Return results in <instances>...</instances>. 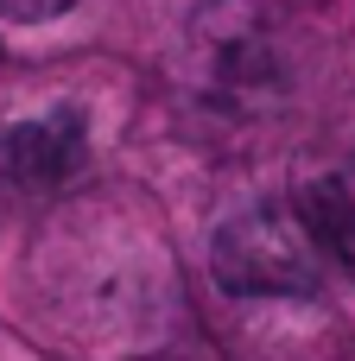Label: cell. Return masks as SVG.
<instances>
[{
  "mask_svg": "<svg viewBox=\"0 0 355 361\" xmlns=\"http://www.w3.org/2000/svg\"><path fill=\"white\" fill-rule=\"evenodd\" d=\"M210 273L235 298H305L324 279V254L311 247L292 203H260L216 228Z\"/></svg>",
  "mask_w": 355,
  "mask_h": 361,
  "instance_id": "6da1fadb",
  "label": "cell"
},
{
  "mask_svg": "<svg viewBox=\"0 0 355 361\" xmlns=\"http://www.w3.org/2000/svg\"><path fill=\"white\" fill-rule=\"evenodd\" d=\"M89 159V133L76 108H44L32 121L0 127V190L6 197H38L76 178Z\"/></svg>",
  "mask_w": 355,
  "mask_h": 361,
  "instance_id": "7a4b0ae2",
  "label": "cell"
},
{
  "mask_svg": "<svg viewBox=\"0 0 355 361\" xmlns=\"http://www.w3.org/2000/svg\"><path fill=\"white\" fill-rule=\"evenodd\" d=\"M197 76H203V89H216V95L229 89L241 102H254L260 89H273L279 63H273V38H267V25H260L254 6L235 0V25H216L203 13V25H197Z\"/></svg>",
  "mask_w": 355,
  "mask_h": 361,
  "instance_id": "3957f363",
  "label": "cell"
},
{
  "mask_svg": "<svg viewBox=\"0 0 355 361\" xmlns=\"http://www.w3.org/2000/svg\"><path fill=\"white\" fill-rule=\"evenodd\" d=\"M292 209H299L311 247H318L324 260H337L355 279V184L349 178H311Z\"/></svg>",
  "mask_w": 355,
  "mask_h": 361,
  "instance_id": "277c9868",
  "label": "cell"
},
{
  "mask_svg": "<svg viewBox=\"0 0 355 361\" xmlns=\"http://www.w3.org/2000/svg\"><path fill=\"white\" fill-rule=\"evenodd\" d=\"M76 0H0V19H19V25H38V19H57L70 13Z\"/></svg>",
  "mask_w": 355,
  "mask_h": 361,
  "instance_id": "5b68a950",
  "label": "cell"
},
{
  "mask_svg": "<svg viewBox=\"0 0 355 361\" xmlns=\"http://www.w3.org/2000/svg\"><path fill=\"white\" fill-rule=\"evenodd\" d=\"M286 6H305V13H318V6H330V0H286Z\"/></svg>",
  "mask_w": 355,
  "mask_h": 361,
  "instance_id": "8992f818",
  "label": "cell"
}]
</instances>
